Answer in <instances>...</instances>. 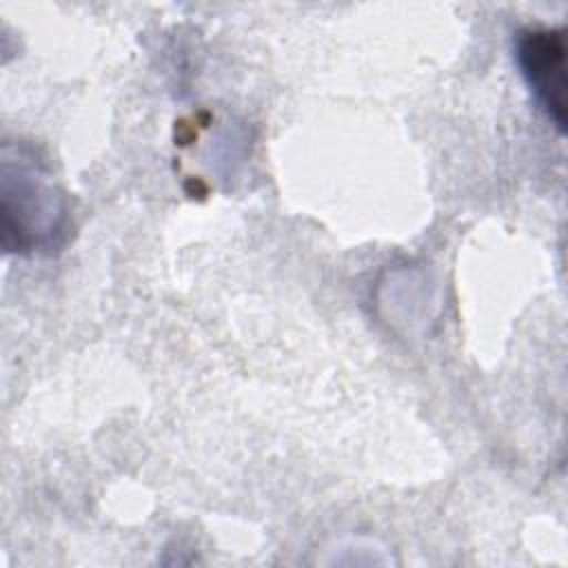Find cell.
Returning <instances> with one entry per match:
<instances>
[{
    "label": "cell",
    "mask_w": 568,
    "mask_h": 568,
    "mask_svg": "<svg viewBox=\"0 0 568 568\" xmlns=\"http://www.w3.org/2000/svg\"><path fill=\"white\" fill-rule=\"evenodd\" d=\"M18 151V162L4 155L2 164V215L4 244L16 237L18 251L49 246L62 231L64 206L58 191L47 182L42 166Z\"/></svg>",
    "instance_id": "1"
},
{
    "label": "cell",
    "mask_w": 568,
    "mask_h": 568,
    "mask_svg": "<svg viewBox=\"0 0 568 568\" xmlns=\"http://www.w3.org/2000/svg\"><path fill=\"white\" fill-rule=\"evenodd\" d=\"M517 62L537 104L559 133L566 129V33L564 29H524L517 36Z\"/></svg>",
    "instance_id": "2"
}]
</instances>
